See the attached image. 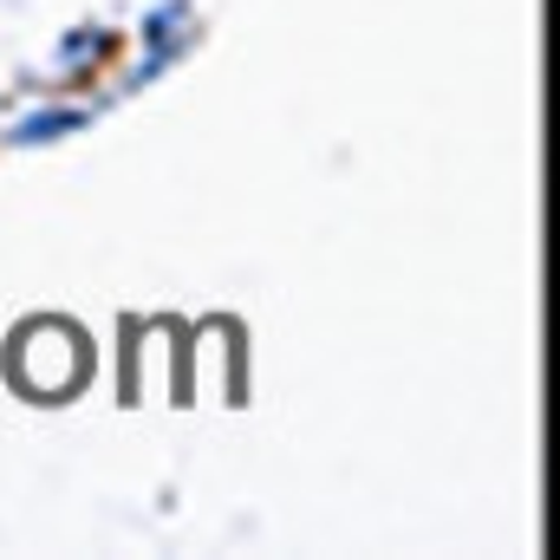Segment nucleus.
Here are the masks:
<instances>
[{"instance_id": "nucleus-1", "label": "nucleus", "mask_w": 560, "mask_h": 560, "mask_svg": "<svg viewBox=\"0 0 560 560\" xmlns=\"http://www.w3.org/2000/svg\"><path fill=\"white\" fill-rule=\"evenodd\" d=\"M85 339H79V326H66V319H33L26 332H20V346H13V378L33 392V398H66L79 378H85Z\"/></svg>"}, {"instance_id": "nucleus-2", "label": "nucleus", "mask_w": 560, "mask_h": 560, "mask_svg": "<svg viewBox=\"0 0 560 560\" xmlns=\"http://www.w3.org/2000/svg\"><path fill=\"white\" fill-rule=\"evenodd\" d=\"M105 46H112V33L85 26L79 39H66V46H59V66H66V72H85V66H98V59H105Z\"/></svg>"}, {"instance_id": "nucleus-3", "label": "nucleus", "mask_w": 560, "mask_h": 560, "mask_svg": "<svg viewBox=\"0 0 560 560\" xmlns=\"http://www.w3.org/2000/svg\"><path fill=\"white\" fill-rule=\"evenodd\" d=\"M66 125H79V112H46V118H33V125L20 131V143H46L52 131H66Z\"/></svg>"}]
</instances>
